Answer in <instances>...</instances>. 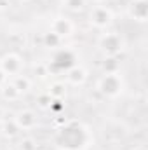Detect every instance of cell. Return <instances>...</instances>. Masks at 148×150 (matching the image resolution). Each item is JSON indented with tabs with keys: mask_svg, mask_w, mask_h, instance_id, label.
I'll list each match as a JSON object with an SVG mask.
<instances>
[{
	"mask_svg": "<svg viewBox=\"0 0 148 150\" xmlns=\"http://www.w3.org/2000/svg\"><path fill=\"white\" fill-rule=\"evenodd\" d=\"M58 140L61 143V149L77 150L80 147H85L89 136H87V131L80 124H70V126H63L59 129Z\"/></svg>",
	"mask_w": 148,
	"mask_h": 150,
	"instance_id": "6da1fadb",
	"label": "cell"
},
{
	"mask_svg": "<svg viewBox=\"0 0 148 150\" xmlns=\"http://www.w3.org/2000/svg\"><path fill=\"white\" fill-rule=\"evenodd\" d=\"M96 89L106 98H117L124 91V80L120 74H103L96 84Z\"/></svg>",
	"mask_w": 148,
	"mask_h": 150,
	"instance_id": "7a4b0ae2",
	"label": "cell"
},
{
	"mask_svg": "<svg viewBox=\"0 0 148 150\" xmlns=\"http://www.w3.org/2000/svg\"><path fill=\"white\" fill-rule=\"evenodd\" d=\"M99 51L105 54V58H117L122 49H124V38L120 37L117 32H110V33H103L98 42Z\"/></svg>",
	"mask_w": 148,
	"mask_h": 150,
	"instance_id": "3957f363",
	"label": "cell"
},
{
	"mask_svg": "<svg viewBox=\"0 0 148 150\" xmlns=\"http://www.w3.org/2000/svg\"><path fill=\"white\" fill-rule=\"evenodd\" d=\"M77 56L73 54V51H70V49H56L54 51V54H52V61H51V65H49V68H51V72L54 70V72H66V70H70L72 67H75L77 63Z\"/></svg>",
	"mask_w": 148,
	"mask_h": 150,
	"instance_id": "277c9868",
	"label": "cell"
},
{
	"mask_svg": "<svg viewBox=\"0 0 148 150\" xmlns=\"http://www.w3.org/2000/svg\"><path fill=\"white\" fill-rule=\"evenodd\" d=\"M111 19H113V12L106 5H94L89 12V21L94 28L98 30H105L111 25Z\"/></svg>",
	"mask_w": 148,
	"mask_h": 150,
	"instance_id": "5b68a950",
	"label": "cell"
},
{
	"mask_svg": "<svg viewBox=\"0 0 148 150\" xmlns=\"http://www.w3.org/2000/svg\"><path fill=\"white\" fill-rule=\"evenodd\" d=\"M0 70L7 77H16L23 72V59L16 52H7L0 58Z\"/></svg>",
	"mask_w": 148,
	"mask_h": 150,
	"instance_id": "8992f818",
	"label": "cell"
},
{
	"mask_svg": "<svg viewBox=\"0 0 148 150\" xmlns=\"http://www.w3.org/2000/svg\"><path fill=\"white\" fill-rule=\"evenodd\" d=\"M49 30H51L52 33H56L59 38H63V40H65L66 37H70V35L73 33V23H72L68 18L59 16V18H54V19L51 21Z\"/></svg>",
	"mask_w": 148,
	"mask_h": 150,
	"instance_id": "52a82bcc",
	"label": "cell"
},
{
	"mask_svg": "<svg viewBox=\"0 0 148 150\" xmlns=\"http://www.w3.org/2000/svg\"><path fill=\"white\" fill-rule=\"evenodd\" d=\"M127 14L131 19L145 23L148 19V0H131L127 5Z\"/></svg>",
	"mask_w": 148,
	"mask_h": 150,
	"instance_id": "ba28073f",
	"label": "cell"
},
{
	"mask_svg": "<svg viewBox=\"0 0 148 150\" xmlns=\"http://www.w3.org/2000/svg\"><path fill=\"white\" fill-rule=\"evenodd\" d=\"M19 131H30V129H35L37 127V115L32 110H21L18 112V115L14 117Z\"/></svg>",
	"mask_w": 148,
	"mask_h": 150,
	"instance_id": "9c48e42d",
	"label": "cell"
},
{
	"mask_svg": "<svg viewBox=\"0 0 148 150\" xmlns=\"http://www.w3.org/2000/svg\"><path fill=\"white\" fill-rule=\"evenodd\" d=\"M66 82L70 84V86H84L85 84V80H87V70L84 68V67H80V65H75L72 67L70 70H66Z\"/></svg>",
	"mask_w": 148,
	"mask_h": 150,
	"instance_id": "30bf717a",
	"label": "cell"
},
{
	"mask_svg": "<svg viewBox=\"0 0 148 150\" xmlns=\"http://www.w3.org/2000/svg\"><path fill=\"white\" fill-rule=\"evenodd\" d=\"M12 84H14V87L21 93V94H25V93H28L30 89H32V86H33V80L30 79V77H26V75L19 74L16 75V77H12V80H11Z\"/></svg>",
	"mask_w": 148,
	"mask_h": 150,
	"instance_id": "8fae6325",
	"label": "cell"
},
{
	"mask_svg": "<svg viewBox=\"0 0 148 150\" xmlns=\"http://www.w3.org/2000/svg\"><path fill=\"white\" fill-rule=\"evenodd\" d=\"M47 94L52 100H65L66 98V84L65 82H52L47 89Z\"/></svg>",
	"mask_w": 148,
	"mask_h": 150,
	"instance_id": "7c38bea8",
	"label": "cell"
},
{
	"mask_svg": "<svg viewBox=\"0 0 148 150\" xmlns=\"http://www.w3.org/2000/svg\"><path fill=\"white\" fill-rule=\"evenodd\" d=\"M0 94H2V98H4L5 101H18V100L21 98V93L14 87V84H12V82L4 84V86H2V89H0Z\"/></svg>",
	"mask_w": 148,
	"mask_h": 150,
	"instance_id": "4fadbf2b",
	"label": "cell"
},
{
	"mask_svg": "<svg viewBox=\"0 0 148 150\" xmlns=\"http://www.w3.org/2000/svg\"><path fill=\"white\" fill-rule=\"evenodd\" d=\"M42 44H44V47H47V49H51V51H56V49H59V45L63 44V38H59L56 33H52V32L49 30V32H45V33L42 35Z\"/></svg>",
	"mask_w": 148,
	"mask_h": 150,
	"instance_id": "5bb4252c",
	"label": "cell"
},
{
	"mask_svg": "<svg viewBox=\"0 0 148 150\" xmlns=\"http://www.w3.org/2000/svg\"><path fill=\"white\" fill-rule=\"evenodd\" d=\"M101 68L103 74H120V61L118 58H105Z\"/></svg>",
	"mask_w": 148,
	"mask_h": 150,
	"instance_id": "9a60e30c",
	"label": "cell"
},
{
	"mask_svg": "<svg viewBox=\"0 0 148 150\" xmlns=\"http://www.w3.org/2000/svg\"><path fill=\"white\" fill-rule=\"evenodd\" d=\"M2 134H4L5 138H14V136L19 134V127H18V124H16L14 119H12V120H5V122L2 124Z\"/></svg>",
	"mask_w": 148,
	"mask_h": 150,
	"instance_id": "2e32d148",
	"label": "cell"
},
{
	"mask_svg": "<svg viewBox=\"0 0 148 150\" xmlns=\"http://www.w3.org/2000/svg\"><path fill=\"white\" fill-rule=\"evenodd\" d=\"M33 75L38 77V79H47L51 75V68L47 63H42V61H37L33 65Z\"/></svg>",
	"mask_w": 148,
	"mask_h": 150,
	"instance_id": "e0dca14e",
	"label": "cell"
},
{
	"mask_svg": "<svg viewBox=\"0 0 148 150\" xmlns=\"http://www.w3.org/2000/svg\"><path fill=\"white\" fill-rule=\"evenodd\" d=\"M85 2L87 0H63V7H66L72 12H78L85 7Z\"/></svg>",
	"mask_w": 148,
	"mask_h": 150,
	"instance_id": "ac0fdd59",
	"label": "cell"
},
{
	"mask_svg": "<svg viewBox=\"0 0 148 150\" xmlns=\"http://www.w3.org/2000/svg\"><path fill=\"white\" fill-rule=\"evenodd\" d=\"M51 103H52V98L47 94V91L45 93H40L37 96V105L40 108H44V110H47L49 107H51Z\"/></svg>",
	"mask_w": 148,
	"mask_h": 150,
	"instance_id": "d6986e66",
	"label": "cell"
},
{
	"mask_svg": "<svg viewBox=\"0 0 148 150\" xmlns=\"http://www.w3.org/2000/svg\"><path fill=\"white\" fill-rule=\"evenodd\" d=\"M37 149H38L37 142H35L32 136L23 138V140H21V143H19V150H37Z\"/></svg>",
	"mask_w": 148,
	"mask_h": 150,
	"instance_id": "ffe728a7",
	"label": "cell"
},
{
	"mask_svg": "<svg viewBox=\"0 0 148 150\" xmlns=\"http://www.w3.org/2000/svg\"><path fill=\"white\" fill-rule=\"evenodd\" d=\"M49 110L54 113V115H61V112H65V103H63V100H52Z\"/></svg>",
	"mask_w": 148,
	"mask_h": 150,
	"instance_id": "44dd1931",
	"label": "cell"
},
{
	"mask_svg": "<svg viewBox=\"0 0 148 150\" xmlns=\"http://www.w3.org/2000/svg\"><path fill=\"white\" fill-rule=\"evenodd\" d=\"M7 82H9V77H7V75L4 74L2 70H0V87H2L4 84H7Z\"/></svg>",
	"mask_w": 148,
	"mask_h": 150,
	"instance_id": "7402d4cb",
	"label": "cell"
},
{
	"mask_svg": "<svg viewBox=\"0 0 148 150\" xmlns=\"http://www.w3.org/2000/svg\"><path fill=\"white\" fill-rule=\"evenodd\" d=\"M9 5H11V0H0V11L9 9Z\"/></svg>",
	"mask_w": 148,
	"mask_h": 150,
	"instance_id": "603a6c76",
	"label": "cell"
},
{
	"mask_svg": "<svg viewBox=\"0 0 148 150\" xmlns=\"http://www.w3.org/2000/svg\"><path fill=\"white\" fill-rule=\"evenodd\" d=\"M4 120V110H2V107H0V122Z\"/></svg>",
	"mask_w": 148,
	"mask_h": 150,
	"instance_id": "cb8c5ba5",
	"label": "cell"
},
{
	"mask_svg": "<svg viewBox=\"0 0 148 150\" xmlns=\"http://www.w3.org/2000/svg\"><path fill=\"white\" fill-rule=\"evenodd\" d=\"M132 150H147V149H145V147H134Z\"/></svg>",
	"mask_w": 148,
	"mask_h": 150,
	"instance_id": "d4e9b609",
	"label": "cell"
},
{
	"mask_svg": "<svg viewBox=\"0 0 148 150\" xmlns=\"http://www.w3.org/2000/svg\"><path fill=\"white\" fill-rule=\"evenodd\" d=\"M94 2H99L101 4V2H108V0H94Z\"/></svg>",
	"mask_w": 148,
	"mask_h": 150,
	"instance_id": "484cf974",
	"label": "cell"
},
{
	"mask_svg": "<svg viewBox=\"0 0 148 150\" xmlns=\"http://www.w3.org/2000/svg\"><path fill=\"white\" fill-rule=\"evenodd\" d=\"M21 2H32V0H21Z\"/></svg>",
	"mask_w": 148,
	"mask_h": 150,
	"instance_id": "4316f807",
	"label": "cell"
},
{
	"mask_svg": "<svg viewBox=\"0 0 148 150\" xmlns=\"http://www.w3.org/2000/svg\"><path fill=\"white\" fill-rule=\"evenodd\" d=\"M59 150H66V149H59Z\"/></svg>",
	"mask_w": 148,
	"mask_h": 150,
	"instance_id": "83f0119b",
	"label": "cell"
},
{
	"mask_svg": "<svg viewBox=\"0 0 148 150\" xmlns=\"http://www.w3.org/2000/svg\"><path fill=\"white\" fill-rule=\"evenodd\" d=\"M37 150H44V149H37Z\"/></svg>",
	"mask_w": 148,
	"mask_h": 150,
	"instance_id": "f1b7e54d",
	"label": "cell"
},
{
	"mask_svg": "<svg viewBox=\"0 0 148 150\" xmlns=\"http://www.w3.org/2000/svg\"><path fill=\"white\" fill-rule=\"evenodd\" d=\"M42 2H45V0H42Z\"/></svg>",
	"mask_w": 148,
	"mask_h": 150,
	"instance_id": "f546056e",
	"label": "cell"
}]
</instances>
